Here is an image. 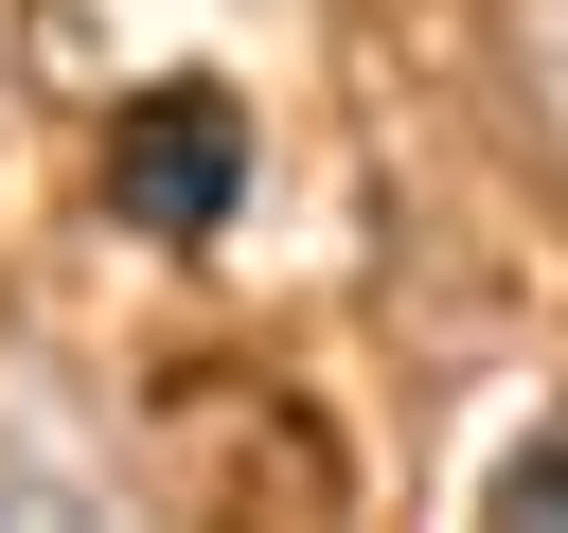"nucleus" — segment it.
Here are the masks:
<instances>
[{"instance_id":"obj_2","label":"nucleus","mask_w":568,"mask_h":533,"mask_svg":"<svg viewBox=\"0 0 568 533\" xmlns=\"http://www.w3.org/2000/svg\"><path fill=\"white\" fill-rule=\"evenodd\" d=\"M497 53H515V107H532L550 160H568V0H497Z\"/></svg>"},{"instance_id":"obj_3","label":"nucleus","mask_w":568,"mask_h":533,"mask_svg":"<svg viewBox=\"0 0 568 533\" xmlns=\"http://www.w3.org/2000/svg\"><path fill=\"white\" fill-rule=\"evenodd\" d=\"M497 515H568V426H532V444L497 462Z\"/></svg>"},{"instance_id":"obj_1","label":"nucleus","mask_w":568,"mask_h":533,"mask_svg":"<svg viewBox=\"0 0 568 533\" xmlns=\"http://www.w3.org/2000/svg\"><path fill=\"white\" fill-rule=\"evenodd\" d=\"M106 213H124V231H160V249L231 231V213H248V107H231L213 71L124 89V124H106Z\"/></svg>"}]
</instances>
